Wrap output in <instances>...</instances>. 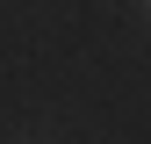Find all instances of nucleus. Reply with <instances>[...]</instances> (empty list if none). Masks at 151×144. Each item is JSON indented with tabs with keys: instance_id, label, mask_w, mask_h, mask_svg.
<instances>
[{
	"instance_id": "f257e3e1",
	"label": "nucleus",
	"mask_w": 151,
	"mask_h": 144,
	"mask_svg": "<svg viewBox=\"0 0 151 144\" xmlns=\"http://www.w3.org/2000/svg\"><path fill=\"white\" fill-rule=\"evenodd\" d=\"M144 14H151V0H144Z\"/></svg>"
}]
</instances>
